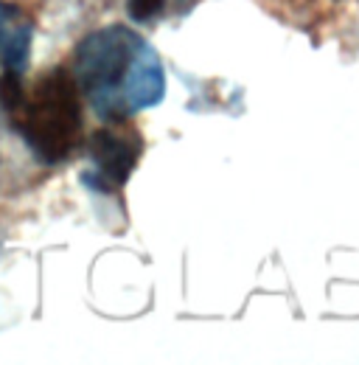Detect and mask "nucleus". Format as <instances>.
<instances>
[{
  "mask_svg": "<svg viewBox=\"0 0 359 365\" xmlns=\"http://www.w3.org/2000/svg\"><path fill=\"white\" fill-rule=\"evenodd\" d=\"M31 40H34V31H31L28 23L14 26V29H6V34L0 40L3 73H14V76H23L26 73L28 56H31Z\"/></svg>",
  "mask_w": 359,
  "mask_h": 365,
  "instance_id": "20e7f679",
  "label": "nucleus"
},
{
  "mask_svg": "<svg viewBox=\"0 0 359 365\" xmlns=\"http://www.w3.org/2000/svg\"><path fill=\"white\" fill-rule=\"evenodd\" d=\"M73 79L104 121H121L166 96L157 51L127 26H104L76 46Z\"/></svg>",
  "mask_w": 359,
  "mask_h": 365,
  "instance_id": "f257e3e1",
  "label": "nucleus"
},
{
  "mask_svg": "<svg viewBox=\"0 0 359 365\" xmlns=\"http://www.w3.org/2000/svg\"><path fill=\"white\" fill-rule=\"evenodd\" d=\"M6 113L31 155L43 163L68 160L82 143V96L65 68L48 71L31 91L23 88Z\"/></svg>",
  "mask_w": 359,
  "mask_h": 365,
  "instance_id": "f03ea898",
  "label": "nucleus"
},
{
  "mask_svg": "<svg viewBox=\"0 0 359 365\" xmlns=\"http://www.w3.org/2000/svg\"><path fill=\"white\" fill-rule=\"evenodd\" d=\"M9 20H11V9L0 0V40H3V34H6V29H9Z\"/></svg>",
  "mask_w": 359,
  "mask_h": 365,
  "instance_id": "423d86ee",
  "label": "nucleus"
},
{
  "mask_svg": "<svg viewBox=\"0 0 359 365\" xmlns=\"http://www.w3.org/2000/svg\"><path fill=\"white\" fill-rule=\"evenodd\" d=\"M166 0H130V17L137 23H149L163 11Z\"/></svg>",
  "mask_w": 359,
  "mask_h": 365,
  "instance_id": "39448f33",
  "label": "nucleus"
},
{
  "mask_svg": "<svg viewBox=\"0 0 359 365\" xmlns=\"http://www.w3.org/2000/svg\"><path fill=\"white\" fill-rule=\"evenodd\" d=\"M90 155V175L85 182L95 191H118L130 180L140 155H143V135L137 133L127 118L110 121L107 127L95 130L88 143Z\"/></svg>",
  "mask_w": 359,
  "mask_h": 365,
  "instance_id": "7ed1b4c3",
  "label": "nucleus"
}]
</instances>
